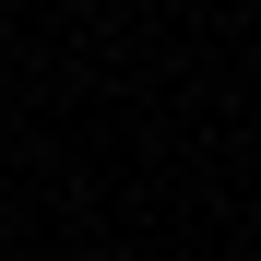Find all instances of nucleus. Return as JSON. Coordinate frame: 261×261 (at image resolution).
Returning <instances> with one entry per match:
<instances>
[{
	"label": "nucleus",
	"mask_w": 261,
	"mask_h": 261,
	"mask_svg": "<svg viewBox=\"0 0 261 261\" xmlns=\"http://www.w3.org/2000/svg\"><path fill=\"white\" fill-rule=\"evenodd\" d=\"M83 261H107V249H83Z\"/></svg>",
	"instance_id": "f257e3e1"
}]
</instances>
